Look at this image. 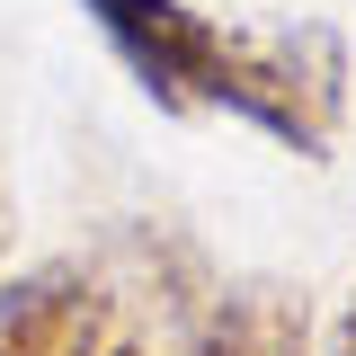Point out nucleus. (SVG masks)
I'll list each match as a JSON object with an SVG mask.
<instances>
[{"instance_id": "obj_3", "label": "nucleus", "mask_w": 356, "mask_h": 356, "mask_svg": "<svg viewBox=\"0 0 356 356\" xmlns=\"http://www.w3.org/2000/svg\"><path fill=\"white\" fill-rule=\"evenodd\" d=\"M187 356H312V303L276 276L214 285V303L187 321Z\"/></svg>"}, {"instance_id": "obj_5", "label": "nucleus", "mask_w": 356, "mask_h": 356, "mask_svg": "<svg viewBox=\"0 0 356 356\" xmlns=\"http://www.w3.org/2000/svg\"><path fill=\"white\" fill-rule=\"evenodd\" d=\"M0 259H9V187H0Z\"/></svg>"}, {"instance_id": "obj_4", "label": "nucleus", "mask_w": 356, "mask_h": 356, "mask_svg": "<svg viewBox=\"0 0 356 356\" xmlns=\"http://www.w3.org/2000/svg\"><path fill=\"white\" fill-rule=\"evenodd\" d=\"M321 356H356V294H348V312L330 321V348H321Z\"/></svg>"}, {"instance_id": "obj_1", "label": "nucleus", "mask_w": 356, "mask_h": 356, "mask_svg": "<svg viewBox=\"0 0 356 356\" xmlns=\"http://www.w3.org/2000/svg\"><path fill=\"white\" fill-rule=\"evenodd\" d=\"M107 54L125 63V81L161 107V116H196L222 107L250 134L330 161L339 116H348V44L321 18L294 27H222L196 0H72Z\"/></svg>"}, {"instance_id": "obj_6", "label": "nucleus", "mask_w": 356, "mask_h": 356, "mask_svg": "<svg viewBox=\"0 0 356 356\" xmlns=\"http://www.w3.org/2000/svg\"><path fill=\"white\" fill-rule=\"evenodd\" d=\"M107 356H152V348H107Z\"/></svg>"}, {"instance_id": "obj_2", "label": "nucleus", "mask_w": 356, "mask_h": 356, "mask_svg": "<svg viewBox=\"0 0 356 356\" xmlns=\"http://www.w3.org/2000/svg\"><path fill=\"white\" fill-rule=\"evenodd\" d=\"M116 285L89 259H36L0 276V356H107Z\"/></svg>"}]
</instances>
